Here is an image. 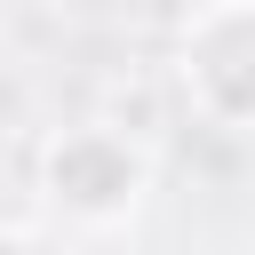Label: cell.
Returning <instances> with one entry per match:
<instances>
[{
  "instance_id": "1",
  "label": "cell",
  "mask_w": 255,
  "mask_h": 255,
  "mask_svg": "<svg viewBox=\"0 0 255 255\" xmlns=\"http://www.w3.org/2000/svg\"><path fill=\"white\" fill-rule=\"evenodd\" d=\"M32 183H40V207L72 231V239H104V231H128L151 191H159V151L143 135H128L120 120H72L40 143L32 159Z\"/></svg>"
},
{
  "instance_id": "2",
  "label": "cell",
  "mask_w": 255,
  "mask_h": 255,
  "mask_svg": "<svg viewBox=\"0 0 255 255\" xmlns=\"http://www.w3.org/2000/svg\"><path fill=\"white\" fill-rule=\"evenodd\" d=\"M175 80L223 135L255 128V0H199L175 32Z\"/></svg>"
}]
</instances>
